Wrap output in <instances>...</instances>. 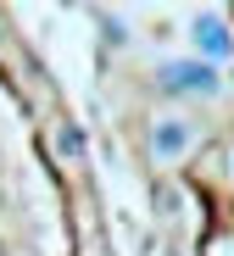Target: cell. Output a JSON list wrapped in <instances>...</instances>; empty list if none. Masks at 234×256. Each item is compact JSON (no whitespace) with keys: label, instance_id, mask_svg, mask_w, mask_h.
I'll return each mask as SVG.
<instances>
[{"label":"cell","instance_id":"cell-3","mask_svg":"<svg viewBox=\"0 0 234 256\" xmlns=\"http://www.w3.org/2000/svg\"><path fill=\"white\" fill-rule=\"evenodd\" d=\"M184 145H190V128H184V122H162L156 128V150L162 156H178Z\"/></svg>","mask_w":234,"mask_h":256},{"label":"cell","instance_id":"cell-2","mask_svg":"<svg viewBox=\"0 0 234 256\" xmlns=\"http://www.w3.org/2000/svg\"><path fill=\"white\" fill-rule=\"evenodd\" d=\"M195 45L217 62V56H228V50H234V34H228L217 17H201V22H195Z\"/></svg>","mask_w":234,"mask_h":256},{"label":"cell","instance_id":"cell-4","mask_svg":"<svg viewBox=\"0 0 234 256\" xmlns=\"http://www.w3.org/2000/svg\"><path fill=\"white\" fill-rule=\"evenodd\" d=\"M56 145H62V156H78V150H84V134H78V128H62Z\"/></svg>","mask_w":234,"mask_h":256},{"label":"cell","instance_id":"cell-1","mask_svg":"<svg viewBox=\"0 0 234 256\" xmlns=\"http://www.w3.org/2000/svg\"><path fill=\"white\" fill-rule=\"evenodd\" d=\"M162 84H167V90H201V95H212L217 90V72L201 67V62H167L162 67Z\"/></svg>","mask_w":234,"mask_h":256}]
</instances>
